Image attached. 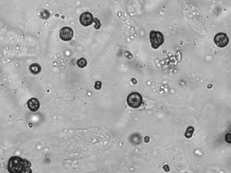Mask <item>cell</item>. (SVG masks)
Instances as JSON below:
<instances>
[{"instance_id": "277c9868", "label": "cell", "mask_w": 231, "mask_h": 173, "mask_svg": "<svg viewBox=\"0 0 231 173\" xmlns=\"http://www.w3.org/2000/svg\"><path fill=\"white\" fill-rule=\"evenodd\" d=\"M213 41L218 48H224L228 44L229 39L226 34L220 33L215 35Z\"/></svg>"}, {"instance_id": "ba28073f", "label": "cell", "mask_w": 231, "mask_h": 173, "mask_svg": "<svg viewBox=\"0 0 231 173\" xmlns=\"http://www.w3.org/2000/svg\"><path fill=\"white\" fill-rule=\"evenodd\" d=\"M29 70L32 74H38L41 71V67L38 64H33L30 66Z\"/></svg>"}, {"instance_id": "4fadbf2b", "label": "cell", "mask_w": 231, "mask_h": 173, "mask_svg": "<svg viewBox=\"0 0 231 173\" xmlns=\"http://www.w3.org/2000/svg\"><path fill=\"white\" fill-rule=\"evenodd\" d=\"M102 84V83L100 81H97L95 82V85H94V88L97 90H99L101 88Z\"/></svg>"}, {"instance_id": "8992f818", "label": "cell", "mask_w": 231, "mask_h": 173, "mask_svg": "<svg viewBox=\"0 0 231 173\" xmlns=\"http://www.w3.org/2000/svg\"><path fill=\"white\" fill-rule=\"evenodd\" d=\"M79 21L84 26H89L93 23L94 17L91 13L86 12L81 15L79 17Z\"/></svg>"}, {"instance_id": "9a60e30c", "label": "cell", "mask_w": 231, "mask_h": 173, "mask_svg": "<svg viewBox=\"0 0 231 173\" xmlns=\"http://www.w3.org/2000/svg\"><path fill=\"white\" fill-rule=\"evenodd\" d=\"M163 169H164L165 171H166V172H168V171H169V170H170L169 167H168V165H164V167H163Z\"/></svg>"}, {"instance_id": "5b68a950", "label": "cell", "mask_w": 231, "mask_h": 173, "mask_svg": "<svg viewBox=\"0 0 231 173\" xmlns=\"http://www.w3.org/2000/svg\"><path fill=\"white\" fill-rule=\"evenodd\" d=\"M74 32L72 29L69 27H65L61 29L60 38L64 41H69L73 38Z\"/></svg>"}, {"instance_id": "9c48e42d", "label": "cell", "mask_w": 231, "mask_h": 173, "mask_svg": "<svg viewBox=\"0 0 231 173\" xmlns=\"http://www.w3.org/2000/svg\"><path fill=\"white\" fill-rule=\"evenodd\" d=\"M77 64L80 68H84L87 65V61L84 58H81L78 60Z\"/></svg>"}, {"instance_id": "6da1fadb", "label": "cell", "mask_w": 231, "mask_h": 173, "mask_svg": "<svg viewBox=\"0 0 231 173\" xmlns=\"http://www.w3.org/2000/svg\"><path fill=\"white\" fill-rule=\"evenodd\" d=\"M31 163L26 159L12 156L9 160L7 169L11 173H32Z\"/></svg>"}, {"instance_id": "5bb4252c", "label": "cell", "mask_w": 231, "mask_h": 173, "mask_svg": "<svg viewBox=\"0 0 231 173\" xmlns=\"http://www.w3.org/2000/svg\"><path fill=\"white\" fill-rule=\"evenodd\" d=\"M225 140L227 143H231V134L230 133H228L226 134L225 136Z\"/></svg>"}, {"instance_id": "30bf717a", "label": "cell", "mask_w": 231, "mask_h": 173, "mask_svg": "<svg viewBox=\"0 0 231 173\" xmlns=\"http://www.w3.org/2000/svg\"><path fill=\"white\" fill-rule=\"evenodd\" d=\"M194 128L191 126H190L187 129V131L185 133V136L187 138H190L192 137L193 133L194 132Z\"/></svg>"}, {"instance_id": "8fae6325", "label": "cell", "mask_w": 231, "mask_h": 173, "mask_svg": "<svg viewBox=\"0 0 231 173\" xmlns=\"http://www.w3.org/2000/svg\"><path fill=\"white\" fill-rule=\"evenodd\" d=\"M50 16L49 12L46 10H44L41 13V16L42 18L44 19H48Z\"/></svg>"}, {"instance_id": "7c38bea8", "label": "cell", "mask_w": 231, "mask_h": 173, "mask_svg": "<svg viewBox=\"0 0 231 173\" xmlns=\"http://www.w3.org/2000/svg\"><path fill=\"white\" fill-rule=\"evenodd\" d=\"M93 22H94V23H95V25H94L95 29H97V30H98V29L100 28L101 25V24L100 22L98 20V18H94V19Z\"/></svg>"}, {"instance_id": "2e32d148", "label": "cell", "mask_w": 231, "mask_h": 173, "mask_svg": "<svg viewBox=\"0 0 231 173\" xmlns=\"http://www.w3.org/2000/svg\"><path fill=\"white\" fill-rule=\"evenodd\" d=\"M149 141H150V137H145V138H144V141H145V143H148Z\"/></svg>"}, {"instance_id": "7a4b0ae2", "label": "cell", "mask_w": 231, "mask_h": 173, "mask_svg": "<svg viewBox=\"0 0 231 173\" xmlns=\"http://www.w3.org/2000/svg\"><path fill=\"white\" fill-rule=\"evenodd\" d=\"M150 38L151 47L154 49L160 48L164 42V35L159 31H151L150 34Z\"/></svg>"}, {"instance_id": "52a82bcc", "label": "cell", "mask_w": 231, "mask_h": 173, "mask_svg": "<svg viewBox=\"0 0 231 173\" xmlns=\"http://www.w3.org/2000/svg\"><path fill=\"white\" fill-rule=\"evenodd\" d=\"M27 106L31 111L36 112L40 108V103L37 98H31L28 101Z\"/></svg>"}, {"instance_id": "e0dca14e", "label": "cell", "mask_w": 231, "mask_h": 173, "mask_svg": "<svg viewBox=\"0 0 231 173\" xmlns=\"http://www.w3.org/2000/svg\"><path fill=\"white\" fill-rule=\"evenodd\" d=\"M131 82H132L134 84H136V82H137L136 80H135V78H132V79H131Z\"/></svg>"}, {"instance_id": "3957f363", "label": "cell", "mask_w": 231, "mask_h": 173, "mask_svg": "<svg viewBox=\"0 0 231 173\" xmlns=\"http://www.w3.org/2000/svg\"><path fill=\"white\" fill-rule=\"evenodd\" d=\"M127 101L129 107L136 109L139 108L142 104V97L138 93L134 92L128 96Z\"/></svg>"}]
</instances>
